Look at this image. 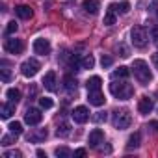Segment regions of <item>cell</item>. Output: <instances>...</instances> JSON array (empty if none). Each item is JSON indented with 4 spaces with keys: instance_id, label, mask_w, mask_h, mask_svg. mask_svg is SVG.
<instances>
[{
    "instance_id": "1",
    "label": "cell",
    "mask_w": 158,
    "mask_h": 158,
    "mask_svg": "<svg viewBox=\"0 0 158 158\" xmlns=\"http://www.w3.org/2000/svg\"><path fill=\"white\" fill-rule=\"evenodd\" d=\"M132 73H134V76H136V80H138L139 84H143V86H147V84L152 80L151 69H149V65H147L145 60H134V63H132Z\"/></svg>"
},
{
    "instance_id": "2",
    "label": "cell",
    "mask_w": 158,
    "mask_h": 158,
    "mask_svg": "<svg viewBox=\"0 0 158 158\" xmlns=\"http://www.w3.org/2000/svg\"><path fill=\"white\" fill-rule=\"evenodd\" d=\"M110 91L115 99H121V101H128L132 95H134V88L127 82H112L110 84Z\"/></svg>"
},
{
    "instance_id": "3",
    "label": "cell",
    "mask_w": 158,
    "mask_h": 158,
    "mask_svg": "<svg viewBox=\"0 0 158 158\" xmlns=\"http://www.w3.org/2000/svg\"><path fill=\"white\" fill-rule=\"evenodd\" d=\"M132 123V115L128 110H115L114 115H112V125L117 128V130H125L128 128Z\"/></svg>"
},
{
    "instance_id": "4",
    "label": "cell",
    "mask_w": 158,
    "mask_h": 158,
    "mask_svg": "<svg viewBox=\"0 0 158 158\" xmlns=\"http://www.w3.org/2000/svg\"><path fill=\"white\" fill-rule=\"evenodd\" d=\"M130 41H132V45H134V47H138V48L145 47V45H147V41H149L145 28H143V26H134V28L130 30Z\"/></svg>"
},
{
    "instance_id": "5",
    "label": "cell",
    "mask_w": 158,
    "mask_h": 158,
    "mask_svg": "<svg viewBox=\"0 0 158 158\" xmlns=\"http://www.w3.org/2000/svg\"><path fill=\"white\" fill-rule=\"evenodd\" d=\"M39 69H41V63H39L35 58H30V60H26V61L21 65V73H23V76H26V78L35 76Z\"/></svg>"
},
{
    "instance_id": "6",
    "label": "cell",
    "mask_w": 158,
    "mask_h": 158,
    "mask_svg": "<svg viewBox=\"0 0 158 158\" xmlns=\"http://www.w3.org/2000/svg\"><path fill=\"white\" fill-rule=\"evenodd\" d=\"M73 119H74V123H86L88 119H89V110L86 108V106H76L74 110H73Z\"/></svg>"
},
{
    "instance_id": "7",
    "label": "cell",
    "mask_w": 158,
    "mask_h": 158,
    "mask_svg": "<svg viewBox=\"0 0 158 158\" xmlns=\"http://www.w3.org/2000/svg\"><path fill=\"white\" fill-rule=\"evenodd\" d=\"M34 52L35 54H41V56L50 54V43H48V39H43V37L35 39L34 41Z\"/></svg>"
},
{
    "instance_id": "8",
    "label": "cell",
    "mask_w": 158,
    "mask_h": 158,
    "mask_svg": "<svg viewBox=\"0 0 158 158\" xmlns=\"http://www.w3.org/2000/svg\"><path fill=\"white\" fill-rule=\"evenodd\" d=\"M41 119H43V114L37 108H28L24 114V121L28 125H37V123H41Z\"/></svg>"
},
{
    "instance_id": "9",
    "label": "cell",
    "mask_w": 158,
    "mask_h": 158,
    "mask_svg": "<svg viewBox=\"0 0 158 158\" xmlns=\"http://www.w3.org/2000/svg\"><path fill=\"white\" fill-rule=\"evenodd\" d=\"M4 48L10 54H21L23 52V41L21 39H6Z\"/></svg>"
},
{
    "instance_id": "10",
    "label": "cell",
    "mask_w": 158,
    "mask_h": 158,
    "mask_svg": "<svg viewBox=\"0 0 158 158\" xmlns=\"http://www.w3.org/2000/svg\"><path fill=\"white\" fill-rule=\"evenodd\" d=\"M102 139H104V132L101 128H95L89 132L88 143H89V147H99V143H102Z\"/></svg>"
},
{
    "instance_id": "11",
    "label": "cell",
    "mask_w": 158,
    "mask_h": 158,
    "mask_svg": "<svg viewBox=\"0 0 158 158\" xmlns=\"http://www.w3.org/2000/svg\"><path fill=\"white\" fill-rule=\"evenodd\" d=\"M152 101L149 99V97H141L139 99V102H138V112L141 114V115H147V114H151L152 112Z\"/></svg>"
},
{
    "instance_id": "12",
    "label": "cell",
    "mask_w": 158,
    "mask_h": 158,
    "mask_svg": "<svg viewBox=\"0 0 158 158\" xmlns=\"http://www.w3.org/2000/svg\"><path fill=\"white\" fill-rule=\"evenodd\" d=\"M88 101H89V104H93V106H102L104 104V95L101 93V89L99 91H88Z\"/></svg>"
},
{
    "instance_id": "13",
    "label": "cell",
    "mask_w": 158,
    "mask_h": 158,
    "mask_svg": "<svg viewBox=\"0 0 158 158\" xmlns=\"http://www.w3.org/2000/svg\"><path fill=\"white\" fill-rule=\"evenodd\" d=\"M43 84L48 91H56V73L54 71H48L43 78Z\"/></svg>"
},
{
    "instance_id": "14",
    "label": "cell",
    "mask_w": 158,
    "mask_h": 158,
    "mask_svg": "<svg viewBox=\"0 0 158 158\" xmlns=\"http://www.w3.org/2000/svg\"><path fill=\"white\" fill-rule=\"evenodd\" d=\"M15 13H17L21 19H24V21H26V19H30V17L34 15L32 8H30V6H26V4H21V6H17V8H15Z\"/></svg>"
},
{
    "instance_id": "15",
    "label": "cell",
    "mask_w": 158,
    "mask_h": 158,
    "mask_svg": "<svg viewBox=\"0 0 158 158\" xmlns=\"http://www.w3.org/2000/svg\"><path fill=\"white\" fill-rule=\"evenodd\" d=\"M101 86H102L101 76H91L89 80L86 82V88H88V91H99V89H101Z\"/></svg>"
},
{
    "instance_id": "16",
    "label": "cell",
    "mask_w": 158,
    "mask_h": 158,
    "mask_svg": "<svg viewBox=\"0 0 158 158\" xmlns=\"http://www.w3.org/2000/svg\"><path fill=\"white\" fill-rule=\"evenodd\" d=\"M0 114H2V119H10V117L15 114V102L2 104V108H0Z\"/></svg>"
},
{
    "instance_id": "17",
    "label": "cell",
    "mask_w": 158,
    "mask_h": 158,
    "mask_svg": "<svg viewBox=\"0 0 158 158\" xmlns=\"http://www.w3.org/2000/svg\"><path fill=\"white\" fill-rule=\"evenodd\" d=\"M84 10L88 11V13H91V15H97L99 13V2L97 0H84Z\"/></svg>"
},
{
    "instance_id": "18",
    "label": "cell",
    "mask_w": 158,
    "mask_h": 158,
    "mask_svg": "<svg viewBox=\"0 0 158 158\" xmlns=\"http://www.w3.org/2000/svg\"><path fill=\"white\" fill-rule=\"evenodd\" d=\"M48 136V132H47V128H39L37 132H32V134H28V141H43L45 138Z\"/></svg>"
},
{
    "instance_id": "19",
    "label": "cell",
    "mask_w": 158,
    "mask_h": 158,
    "mask_svg": "<svg viewBox=\"0 0 158 158\" xmlns=\"http://www.w3.org/2000/svg\"><path fill=\"white\" fill-rule=\"evenodd\" d=\"M110 8L115 11V13H128L130 11V4L128 2H121V4H110Z\"/></svg>"
},
{
    "instance_id": "20",
    "label": "cell",
    "mask_w": 158,
    "mask_h": 158,
    "mask_svg": "<svg viewBox=\"0 0 158 158\" xmlns=\"http://www.w3.org/2000/svg\"><path fill=\"white\" fill-rule=\"evenodd\" d=\"M139 147V132H134L130 138H128V143H127V149L132 151V149H138Z\"/></svg>"
},
{
    "instance_id": "21",
    "label": "cell",
    "mask_w": 158,
    "mask_h": 158,
    "mask_svg": "<svg viewBox=\"0 0 158 158\" xmlns=\"http://www.w3.org/2000/svg\"><path fill=\"white\" fill-rule=\"evenodd\" d=\"M6 97L10 99V102H19L21 101V91L19 89H15V88H11V89H8V93H6Z\"/></svg>"
},
{
    "instance_id": "22",
    "label": "cell",
    "mask_w": 158,
    "mask_h": 158,
    "mask_svg": "<svg viewBox=\"0 0 158 158\" xmlns=\"http://www.w3.org/2000/svg\"><path fill=\"white\" fill-rule=\"evenodd\" d=\"M65 89L69 91V93H76V80L74 78H71V76H65Z\"/></svg>"
},
{
    "instance_id": "23",
    "label": "cell",
    "mask_w": 158,
    "mask_h": 158,
    "mask_svg": "<svg viewBox=\"0 0 158 158\" xmlns=\"http://www.w3.org/2000/svg\"><path fill=\"white\" fill-rule=\"evenodd\" d=\"M104 24H106V26L115 24V11H114L112 8H108V11H106V15H104Z\"/></svg>"
},
{
    "instance_id": "24",
    "label": "cell",
    "mask_w": 158,
    "mask_h": 158,
    "mask_svg": "<svg viewBox=\"0 0 158 158\" xmlns=\"http://www.w3.org/2000/svg\"><path fill=\"white\" fill-rule=\"evenodd\" d=\"M69 132H71V125H69V123H65V121H63V123H60V125H58V130H56V134H58V136H67Z\"/></svg>"
},
{
    "instance_id": "25",
    "label": "cell",
    "mask_w": 158,
    "mask_h": 158,
    "mask_svg": "<svg viewBox=\"0 0 158 158\" xmlns=\"http://www.w3.org/2000/svg\"><path fill=\"white\" fill-rule=\"evenodd\" d=\"M8 128H10V132H13L15 136H21V134H23V125H21L19 121L10 123V127H8Z\"/></svg>"
},
{
    "instance_id": "26",
    "label": "cell",
    "mask_w": 158,
    "mask_h": 158,
    "mask_svg": "<svg viewBox=\"0 0 158 158\" xmlns=\"http://www.w3.org/2000/svg\"><path fill=\"white\" fill-rule=\"evenodd\" d=\"M93 65H95V60H93L91 54H88L86 58H82V69H93Z\"/></svg>"
},
{
    "instance_id": "27",
    "label": "cell",
    "mask_w": 158,
    "mask_h": 158,
    "mask_svg": "<svg viewBox=\"0 0 158 158\" xmlns=\"http://www.w3.org/2000/svg\"><path fill=\"white\" fill-rule=\"evenodd\" d=\"M128 74H130V71L127 67H119L114 71V78H128Z\"/></svg>"
},
{
    "instance_id": "28",
    "label": "cell",
    "mask_w": 158,
    "mask_h": 158,
    "mask_svg": "<svg viewBox=\"0 0 158 158\" xmlns=\"http://www.w3.org/2000/svg\"><path fill=\"white\" fill-rule=\"evenodd\" d=\"M56 156H58V158H69V156H71V151H69L67 147H58V149H56Z\"/></svg>"
},
{
    "instance_id": "29",
    "label": "cell",
    "mask_w": 158,
    "mask_h": 158,
    "mask_svg": "<svg viewBox=\"0 0 158 158\" xmlns=\"http://www.w3.org/2000/svg\"><path fill=\"white\" fill-rule=\"evenodd\" d=\"M39 104H41V108H45V110H48V108L54 106L52 99H48V97H41V99H39Z\"/></svg>"
},
{
    "instance_id": "30",
    "label": "cell",
    "mask_w": 158,
    "mask_h": 158,
    "mask_svg": "<svg viewBox=\"0 0 158 158\" xmlns=\"http://www.w3.org/2000/svg\"><path fill=\"white\" fill-rule=\"evenodd\" d=\"M15 138H17V136H15L13 132H11L10 136H4V138H2V145H4V147H10V145L15 141Z\"/></svg>"
},
{
    "instance_id": "31",
    "label": "cell",
    "mask_w": 158,
    "mask_h": 158,
    "mask_svg": "<svg viewBox=\"0 0 158 158\" xmlns=\"http://www.w3.org/2000/svg\"><path fill=\"white\" fill-rule=\"evenodd\" d=\"M15 32H17V23H15V21L8 23V26H6V35H11V34H15Z\"/></svg>"
},
{
    "instance_id": "32",
    "label": "cell",
    "mask_w": 158,
    "mask_h": 158,
    "mask_svg": "<svg viewBox=\"0 0 158 158\" xmlns=\"http://www.w3.org/2000/svg\"><path fill=\"white\" fill-rule=\"evenodd\" d=\"M69 69H71V71H78V56H76V54H73V56H71Z\"/></svg>"
},
{
    "instance_id": "33",
    "label": "cell",
    "mask_w": 158,
    "mask_h": 158,
    "mask_svg": "<svg viewBox=\"0 0 158 158\" xmlns=\"http://www.w3.org/2000/svg\"><path fill=\"white\" fill-rule=\"evenodd\" d=\"M23 152L21 151H6L4 152V158H21Z\"/></svg>"
},
{
    "instance_id": "34",
    "label": "cell",
    "mask_w": 158,
    "mask_h": 158,
    "mask_svg": "<svg viewBox=\"0 0 158 158\" xmlns=\"http://www.w3.org/2000/svg\"><path fill=\"white\" fill-rule=\"evenodd\" d=\"M0 76H2V82H10L11 80V73L8 69H2L0 71Z\"/></svg>"
},
{
    "instance_id": "35",
    "label": "cell",
    "mask_w": 158,
    "mask_h": 158,
    "mask_svg": "<svg viewBox=\"0 0 158 158\" xmlns=\"http://www.w3.org/2000/svg\"><path fill=\"white\" fill-rule=\"evenodd\" d=\"M93 121H95V123H102V121H106V114H104V112H99L97 115H93Z\"/></svg>"
},
{
    "instance_id": "36",
    "label": "cell",
    "mask_w": 158,
    "mask_h": 158,
    "mask_svg": "<svg viewBox=\"0 0 158 158\" xmlns=\"http://www.w3.org/2000/svg\"><path fill=\"white\" fill-rule=\"evenodd\" d=\"M101 65H102V67H110V65H112V58H110V56H102V58H101Z\"/></svg>"
},
{
    "instance_id": "37",
    "label": "cell",
    "mask_w": 158,
    "mask_h": 158,
    "mask_svg": "<svg viewBox=\"0 0 158 158\" xmlns=\"http://www.w3.org/2000/svg\"><path fill=\"white\" fill-rule=\"evenodd\" d=\"M117 50H121V56H123V58H128V48H127L125 45H119Z\"/></svg>"
},
{
    "instance_id": "38",
    "label": "cell",
    "mask_w": 158,
    "mask_h": 158,
    "mask_svg": "<svg viewBox=\"0 0 158 158\" xmlns=\"http://www.w3.org/2000/svg\"><path fill=\"white\" fill-rule=\"evenodd\" d=\"M86 156V149H76L74 151V158H84Z\"/></svg>"
},
{
    "instance_id": "39",
    "label": "cell",
    "mask_w": 158,
    "mask_h": 158,
    "mask_svg": "<svg viewBox=\"0 0 158 158\" xmlns=\"http://www.w3.org/2000/svg\"><path fill=\"white\" fill-rule=\"evenodd\" d=\"M152 63H154V67L158 69V52H154V54H152Z\"/></svg>"
},
{
    "instance_id": "40",
    "label": "cell",
    "mask_w": 158,
    "mask_h": 158,
    "mask_svg": "<svg viewBox=\"0 0 158 158\" xmlns=\"http://www.w3.org/2000/svg\"><path fill=\"white\" fill-rule=\"evenodd\" d=\"M37 156H39V158H47V154H45V151H41V149H37Z\"/></svg>"
},
{
    "instance_id": "41",
    "label": "cell",
    "mask_w": 158,
    "mask_h": 158,
    "mask_svg": "<svg viewBox=\"0 0 158 158\" xmlns=\"http://www.w3.org/2000/svg\"><path fill=\"white\" fill-rule=\"evenodd\" d=\"M151 127H152V128L158 132V121H151Z\"/></svg>"
},
{
    "instance_id": "42",
    "label": "cell",
    "mask_w": 158,
    "mask_h": 158,
    "mask_svg": "<svg viewBox=\"0 0 158 158\" xmlns=\"http://www.w3.org/2000/svg\"><path fill=\"white\" fill-rule=\"evenodd\" d=\"M156 15H158V10H156Z\"/></svg>"
}]
</instances>
